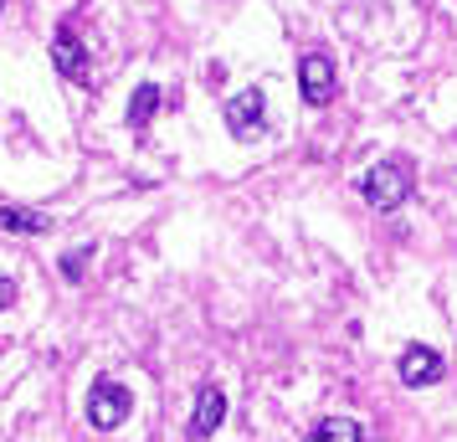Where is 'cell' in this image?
<instances>
[{
    "mask_svg": "<svg viewBox=\"0 0 457 442\" xmlns=\"http://www.w3.org/2000/svg\"><path fill=\"white\" fill-rule=\"evenodd\" d=\"M52 63H57V72H62V78H72L78 88L93 83V72H87V52H83V42H78L67 26L57 31V42H52Z\"/></svg>",
    "mask_w": 457,
    "mask_h": 442,
    "instance_id": "cell-5",
    "label": "cell"
},
{
    "mask_svg": "<svg viewBox=\"0 0 457 442\" xmlns=\"http://www.w3.org/2000/svg\"><path fill=\"white\" fill-rule=\"evenodd\" d=\"M11 304H16V283H11V278H0V309H11Z\"/></svg>",
    "mask_w": 457,
    "mask_h": 442,
    "instance_id": "cell-12",
    "label": "cell"
},
{
    "mask_svg": "<svg viewBox=\"0 0 457 442\" xmlns=\"http://www.w3.org/2000/svg\"><path fill=\"white\" fill-rule=\"evenodd\" d=\"M360 190H365V201H370L375 211H395L406 196H411V165H406L401 154H391V160H375V165L365 170Z\"/></svg>",
    "mask_w": 457,
    "mask_h": 442,
    "instance_id": "cell-1",
    "label": "cell"
},
{
    "mask_svg": "<svg viewBox=\"0 0 457 442\" xmlns=\"http://www.w3.org/2000/svg\"><path fill=\"white\" fill-rule=\"evenodd\" d=\"M160 98H165V93H160L154 83H139V88H134V104H129V124H134V129H145L149 119L160 113Z\"/></svg>",
    "mask_w": 457,
    "mask_h": 442,
    "instance_id": "cell-10",
    "label": "cell"
},
{
    "mask_svg": "<svg viewBox=\"0 0 457 442\" xmlns=\"http://www.w3.org/2000/svg\"><path fill=\"white\" fill-rule=\"evenodd\" d=\"M0 11H5V0H0Z\"/></svg>",
    "mask_w": 457,
    "mask_h": 442,
    "instance_id": "cell-13",
    "label": "cell"
},
{
    "mask_svg": "<svg viewBox=\"0 0 457 442\" xmlns=\"http://www.w3.org/2000/svg\"><path fill=\"white\" fill-rule=\"evenodd\" d=\"M298 88H303V104H313V108H324L334 98V63L324 52H309L298 63Z\"/></svg>",
    "mask_w": 457,
    "mask_h": 442,
    "instance_id": "cell-4",
    "label": "cell"
},
{
    "mask_svg": "<svg viewBox=\"0 0 457 442\" xmlns=\"http://www.w3.org/2000/svg\"><path fill=\"white\" fill-rule=\"evenodd\" d=\"M0 232L42 237V232H52V216L46 211H26V206H0Z\"/></svg>",
    "mask_w": 457,
    "mask_h": 442,
    "instance_id": "cell-8",
    "label": "cell"
},
{
    "mask_svg": "<svg viewBox=\"0 0 457 442\" xmlns=\"http://www.w3.org/2000/svg\"><path fill=\"white\" fill-rule=\"evenodd\" d=\"M268 124V104H262V93L257 88H242V93H231L227 98V129L237 139H247V134H262Z\"/></svg>",
    "mask_w": 457,
    "mask_h": 442,
    "instance_id": "cell-3",
    "label": "cell"
},
{
    "mask_svg": "<svg viewBox=\"0 0 457 442\" xmlns=\"http://www.w3.org/2000/svg\"><path fill=\"white\" fill-rule=\"evenodd\" d=\"M129 412H134V396H129L124 380H93V391H87V421L98 427V432H113V427H124Z\"/></svg>",
    "mask_w": 457,
    "mask_h": 442,
    "instance_id": "cell-2",
    "label": "cell"
},
{
    "mask_svg": "<svg viewBox=\"0 0 457 442\" xmlns=\"http://www.w3.org/2000/svg\"><path fill=\"white\" fill-rule=\"evenodd\" d=\"M87 257H93V247H78V253H67V257H62V278H67V283H78V278H83Z\"/></svg>",
    "mask_w": 457,
    "mask_h": 442,
    "instance_id": "cell-11",
    "label": "cell"
},
{
    "mask_svg": "<svg viewBox=\"0 0 457 442\" xmlns=\"http://www.w3.org/2000/svg\"><path fill=\"white\" fill-rule=\"evenodd\" d=\"M395 371H401L406 386H436V380H442V355H436L432 345H411Z\"/></svg>",
    "mask_w": 457,
    "mask_h": 442,
    "instance_id": "cell-7",
    "label": "cell"
},
{
    "mask_svg": "<svg viewBox=\"0 0 457 442\" xmlns=\"http://www.w3.org/2000/svg\"><path fill=\"white\" fill-rule=\"evenodd\" d=\"M313 442H365V427L354 417H324L313 427Z\"/></svg>",
    "mask_w": 457,
    "mask_h": 442,
    "instance_id": "cell-9",
    "label": "cell"
},
{
    "mask_svg": "<svg viewBox=\"0 0 457 442\" xmlns=\"http://www.w3.org/2000/svg\"><path fill=\"white\" fill-rule=\"evenodd\" d=\"M227 417V396H221V386H201V396H195V412H190V438L206 442L216 427Z\"/></svg>",
    "mask_w": 457,
    "mask_h": 442,
    "instance_id": "cell-6",
    "label": "cell"
}]
</instances>
